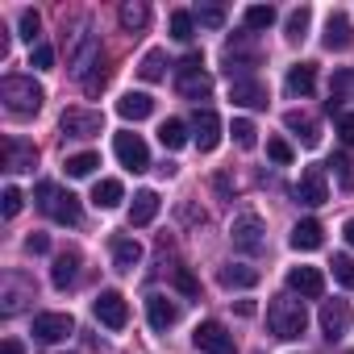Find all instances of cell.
I'll list each match as a JSON object with an SVG mask.
<instances>
[{"instance_id": "38", "label": "cell", "mask_w": 354, "mask_h": 354, "mask_svg": "<svg viewBox=\"0 0 354 354\" xmlns=\"http://www.w3.org/2000/svg\"><path fill=\"white\" fill-rule=\"evenodd\" d=\"M275 26V9L271 5H250L246 9V30H271Z\"/></svg>"}, {"instance_id": "19", "label": "cell", "mask_w": 354, "mask_h": 354, "mask_svg": "<svg viewBox=\"0 0 354 354\" xmlns=\"http://www.w3.org/2000/svg\"><path fill=\"white\" fill-rule=\"evenodd\" d=\"M230 100L234 104H246V109H267V88L250 75V80H234L230 84Z\"/></svg>"}, {"instance_id": "48", "label": "cell", "mask_w": 354, "mask_h": 354, "mask_svg": "<svg viewBox=\"0 0 354 354\" xmlns=\"http://www.w3.org/2000/svg\"><path fill=\"white\" fill-rule=\"evenodd\" d=\"M104 84H109V71H100V67H96V71H92V75L84 80V92H88V96H96V92H100Z\"/></svg>"}, {"instance_id": "9", "label": "cell", "mask_w": 354, "mask_h": 354, "mask_svg": "<svg viewBox=\"0 0 354 354\" xmlns=\"http://www.w3.org/2000/svg\"><path fill=\"white\" fill-rule=\"evenodd\" d=\"M113 154L121 158V167H129V171H150V150H146V142L138 138V133H117L113 138Z\"/></svg>"}, {"instance_id": "47", "label": "cell", "mask_w": 354, "mask_h": 354, "mask_svg": "<svg viewBox=\"0 0 354 354\" xmlns=\"http://www.w3.org/2000/svg\"><path fill=\"white\" fill-rule=\"evenodd\" d=\"M201 67H205V59H201V50H188V55L180 59V75H201Z\"/></svg>"}, {"instance_id": "27", "label": "cell", "mask_w": 354, "mask_h": 354, "mask_svg": "<svg viewBox=\"0 0 354 354\" xmlns=\"http://www.w3.org/2000/svg\"><path fill=\"white\" fill-rule=\"evenodd\" d=\"M50 279H55V288H59V292H63V288H71V283L80 279V254H75V250L59 254V259H55V271H50Z\"/></svg>"}, {"instance_id": "17", "label": "cell", "mask_w": 354, "mask_h": 354, "mask_svg": "<svg viewBox=\"0 0 354 354\" xmlns=\"http://www.w3.org/2000/svg\"><path fill=\"white\" fill-rule=\"evenodd\" d=\"M146 321H150V329L167 333L175 321H180V308H175L167 296H146Z\"/></svg>"}, {"instance_id": "4", "label": "cell", "mask_w": 354, "mask_h": 354, "mask_svg": "<svg viewBox=\"0 0 354 354\" xmlns=\"http://www.w3.org/2000/svg\"><path fill=\"white\" fill-rule=\"evenodd\" d=\"M259 46H254V38L250 34H234L230 42H225V75H230V84L234 80H250V71L259 67Z\"/></svg>"}, {"instance_id": "7", "label": "cell", "mask_w": 354, "mask_h": 354, "mask_svg": "<svg viewBox=\"0 0 354 354\" xmlns=\"http://www.w3.org/2000/svg\"><path fill=\"white\" fill-rule=\"evenodd\" d=\"M192 342H196L201 354H238V342H234V333L221 321H201L196 333H192Z\"/></svg>"}, {"instance_id": "41", "label": "cell", "mask_w": 354, "mask_h": 354, "mask_svg": "<svg viewBox=\"0 0 354 354\" xmlns=\"http://www.w3.org/2000/svg\"><path fill=\"white\" fill-rule=\"evenodd\" d=\"M192 17H196L201 26H209V30H221V26H225V9H221V5H205V9H196Z\"/></svg>"}, {"instance_id": "42", "label": "cell", "mask_w": 354, "mask_h": 354, "mask_svg": "<svg viewBox=\"0 0 354 354\" xmlns=\"http://www.w3.org/2000/svg\"><path fill=\"white\" fill-rule=\"evenodd\" d=\"M30 67H34V71H50V67H55V46L38 42V46L30 50Z\"/></svg>"}, {"instance_id": "21", "label": "cell", "mask_w": 354, "mask_h": 354, "mask_svg": "<svg viewBox=\"0 0 354 354\" xmlns=\"http://www.w3.org/2000/svg\"><path fill=\"white\" fill-rule=\"evenodd\" d=\"M158 217V192H150V188H142V192H133V205H129V225H150Z\"/></svg>"}, {"instance_id": "45", "label": "cell", "mask_w": 354, "mask_h": 354, "mask_svg": "<svg viewBox=\"0 0 354 354\" xmlns=\"http://www.w3.org/2000/svg\"><path fill=\"white\" fill-rule=\"evenodd\" d=\"M267 154H271V162H279V167L292 162V146H288L283 138H267Z\"/></svg>"}, {"instance_id": "53", "label": "cell", "mask_w": 354, "mask_h": 354, "mask_svg": "<svg viewBox=\"0 0 354 354\" xmlns=\"http://www.w3.org/2000/svg\"><path fill=\"white\" fill-rule=\"evenodd\" d=\"M342 234H346V242H350V246H354V217H350V221H346V225H342Z\"/></svg>"}, {"instance_id": "46", "label": "cell", "mask_w": 354, "mask_h": 354, "mask_svg": "<svg viewBox=\"0 0 354 354\" xmlns=\"http://www.w3.org/2000/svg\"><path fill=\"white\" fill-rule=\"evenodd\" d=\"M21 201H26V196H21L17 188H5V196H0V213H5V217H17V213H21Z\"/></svg>"}, {"instance_id": "33", "label": "cell", "mask_w": 354, "mask_h": 354, "mask_svg": "<svg viewBox=\"0 0 354 354\" xmlns=\"http://www.w3.org/2000/svg\"><path fill=\"white\" fill-rule=\"evenodd\" d=\"M308 26H313V9H308V5L292 9V13H288V42H304V38H308Z\"/></svg>"}, {"instance_id": "31", "label": "cell", "mask_w": 354, "mask_h": 354, "mask_svg": "<svg viewBox=\"0 0 354 354\" xmlns=\"http://www.w3.org/2000/svg\"><path fill=\"white\" fill-rule=\"evenodd\" d=\"M283 125H288V129H296L304 146H317V142H321V129H317V121H313V117H304V113H296V109L283 117Z\"/></svg>"}, {"instance_id": "23", "label": "cell", "mask_w": 354, "mask_h": 354, "mask_svg": "<svg viewBox=\"0 0 354 354\" xmlns=\"http://www.w3.org/2000/svg\"><path fill=\"white\" fill-rule=\"evenodd\" d=\"M26 300H34V283L21 279V275H9V279H5V313H9V317L21 313Z\"/></svg>"}, {"instance_id": "50", "label": "cell", "mask_w": 354, "mask_h": 354, "mask_svg": "<svg viewBox=\"0 0 354 354\" xmlns=\"http://www.w3.org/2000/svg\"><path fill=\"white\" fill-rule=\"evenodd\" d=\"M26 250H30V254H46V250H50V238H46V234H30V238H26Z\"/></svg>"}, {"instance_id": "24", "label": "cell", "mask_w": 354, "mask_h": 354, "mask_svg": "<svg viewBox=\"0 0 354 354\" xmlns=\"http://www.w3.org/2000/svg\"><path fill=\"white\" fill-rule=\"evenodd\" d=\"M321 242H325V230H321V221H313V217L296 221V230H292V250H317Z\"/></svg>"}, {"instance_id": "25", "label": "cell", "mask_w": 354, "mask_h": 354, "mask_svg": "<svg viewBox=\"0 0 354 354\" xmlns=\"http://www.w3.org/2000/svg\"><path fill=\"white\" fill-rule=\"evenodd\" d=\"M138 263H142V242L138 238H113V267L133 271Z\"/></svg>"}, {"instance_id": "11", "label": "cell", "mask_w": 354, "mask_h": 354, "mask_svg": "<svg viewBox=\"0 0 354 354\" xmlns=\"http://www.w3.org/2000/svg\"><path fill=\"white\" fill-rule=\"evenodd\" d=\"M75 333V321L67 317V313H38L34 317V337L38 342H63V337H71Z\"/></svg>"}, {"instance_id": "3", "label": "cell", "mask_w": 354, "mask_h": 354, "mask_svg": "<svg viewBox=\"0 0 354 354\" xmlns=\"http://www.w3.org/2000/svg\"><path fill=\"white\" fill-rule=\"evenodd\" d=\"M34 201H38V209H42L46 217H55L59 225H80V196H75V192H59L50 180H42V184L34 188Z\"/></svg>"}, {"instance_id": "40", "label": "cell", "mask_w": 354, "mask_h": 354, "mask_svg": "<svg viewBox=\"0 0 354 354\" xmlns=\"http://www.w3.org/2000/svg\"><path fill=\"white\" fill-rule=\"evenodd\" d=\"M329 267H333V279H337L342 288H354V259H350V254H333Z\"/></svg>"}, {"instance_id": "16", "label": "cell", "mask_w": 354, "mask_h": 354, "mask_svg": "<svg viewBox=\"0 0 354 354\" xmlns=\"http://www.w3.org/2000/svg\"><path fill=\"white\" fill-rule=\"evenodd\" d=\"M288 292H296V296H304V300H317V296L325 292V275H321L317 267H292V271H288Z\"/></svg>"}, {"instance_id": "37", "label": "cell", "mask_w": 354, "mask_h": 354, "mask_svg": "<svg viewBox=\"0 0 354 354\" xmlns=\"http://www.w3.org/2000/svg\"><path fill=\"white\" fill-rule=\"evenodd\" d=\"M171 38H175V42H192V38H196V17H192L188 9H175V13H171Z\"/></svg>"}, {"instance_id": "18", "label": "cell", "mask_w": 354, "mask_h": 354, "mask_svg": "<svg viewBox=\"0 0 354 354\" xmlns=\"http://www.w3.org/2000/svg\"><path fill=\"white\" fill-rule=\"evenodd\" d=\"M325 50H350V42H354V30H350V17L346 13H329V21H325Z\"/></svg>"}, {"instance_id": "34", "label": "cell", "mask_w": 354, "mask_h": 354, "mask_svg": "<svg viewBox=\"0 0 354 354\" xmlns=\"http://www.w3.org/2000/svg\"><path fill=\"white\" fill-rule=\"evenodd\" d=\"M138 75H142L146 84H158V80L167 75V55H162V50H146V59L138 63Z\"/></svg>"}, {"instance_id": "20", "label": "cell", "mask_w": 354, "mask_h": 354, "mask_svg": "<svg viewBox=\"0 0 354 354\" xmlns=\"http://www.w3.org/2000/svg\"><path fill=\"white\" fill-rule=\"evenodd\" d=\"M283 88H288V96H313V88H317V67L313 63H296L292 71H288V80H283Z\"/></svg>"}, {"instance_id": "22", "label": "cell", "mask_w": 354, "mask_h": 354, "mask_svg": "<svg viewBox=\"0 0 354 354\" xmlns=\"http://www.w3.org/2000/svg\"><path fill=\"white\" fill-rule=\"evenodd\" d=\"M117 113H121L125 121H146V117L154 113V96H146V92H125V96L117 100Z\"/></svg>"}, {"instance_id": "49", "label": "cell", "mask_w": 354, "mask_h": 354, "mask_svg": "<svg viewBox=\"0 0 354 354\" xmlns=\"http://www.w3.org/2000/svg\"><path fill=\"white\" fill-rule=\"evenodd\" d=\"M337 133H342L346 146H354V113H342L337 117Z\"/></svg>"}, {"instance_id": "8", "label": "cell", "mask_w": 354, "mask_h": 354, "mask_svg": "<svg viewBox=\"0 0 354 354\" xmlns=\"http://www.w3.org/2000/svg\"><path fill=\"white\" fill-rule=\"evenodd\" d=\"M92 313H96V321H100L104 329H125V321H129V304H125V296L113 292V288H104V292L92 300Z\"/></svg>"}, {"instance_id": "43", "label": "cell", "mask_w": 354, "mask_h": 354, "mask_svg": "<svg viewBox=\"0 0 354 354\" xmlns=\"http://www.w3.org/2000/svg\"><path fill=\"white\" fill-rule=\"evenodd\" d=\"M38 34H42V17H38L34 9H26V13H21V38L34 46V42H38Z\"/></svg>"}, {"instance_id": "44", "label": "cell", "mask_w": 354, "mask_h": 354, "mask_svg": "<svg viewBox=\"0 0 354 354\" xmlns=\"http://www.w3.org/2000/svg\"><path fill=\"white\" fill-rule=\"evenodd\" d=\"M171 279H175V288H180L184 296H201V283H196V275H192L188 267H175V275H171Z\"/></svg>"}, {"instance_id": "35", "label": "cell", "mask_w": 354, "mask_h": 354, "mask_svg": "<svg viewBox=\"0 0 354 354\" xmlns=\"http://www.w3.org/2000/svg\"><path fill=\"white\" fill-rule=\"evenodd\" d=\"M63 167H67V175H71V180H88V175H92V171L100 167V154L84 150V154H71V158H67Z\"/></svg>"}, {"instance_id": "14", "label": "cell", "mask_w": 354, "mask_h": 354, "mask_svg": "<svg viewBox=\"0 0 354 354\" xmlns=\"http://www.w3.org/2000/svg\"><path fill=\"white\" fill-rule=\"evenodd\" d=\"M346 329H350V304L346 300H325L321 304V333L329 342H342Z\"/></svg>"}, {"instance_id": "51", "label": "cell", "mask_w": 354, "mask_h": 354, "mask_svg": "<svg viewBox=\"0 0 354 354\" xmlns=\"http://www.w3.org/2000/svg\"><path fill=\"white\" fill-rule=\"evenodd\" d=\"M254 313H259V308H254L250 300H238V317H254Z\"/></svg>"}, {"instance_id": "10", "label": "cell", "mask_w": 354, "mask_h": 354, "mask_svg": "<svg viewBox=\"0 0 354 354\" xmlns=\"http://www.w3.org/2000/svg\"><path fill=\"white\" fill-rule=\"evenodd\" d=\"M59 125H63L67 138H96L104 129V113H96V109H67Z\"/></svg>"}, {"instance_id": "6", "label": "cell", "mask_w": 354, "mask_h": 354, "mask_svg": "<svg viewBox=\"0 0 354 354\" xmlns=\"http://www.w3.org/2000/svg\"><path fill=\"white\" fill-rule=\"evenodd\" d=\"M263 217L259 213H238L234 225H230V242L242 250V254H263L267 250V238H263Z\"/></svg>"}, {"instance_id": "2", "label": "cell", "mask_w": 354, "mask_h": 354, "mask_svg": "<svg viewBox=\"0 0 354 354\" xmlns=\"http://www.w3.org/2000/svg\"><path fill=\"white\" fill-rule=\"evenodd\" d=\"M0 100H5V109H9L13 117H34V113L42 109L46 92H42V84H34L30 75H9L5 84H0Z\"/></svg>"}, {"instance_id": "28", "label": "cell", "mask_w": 354, "mask_h": 354, "mask_svg": "<svg viewBox=\"0 0 354 354\" xmlns=\"http://www.w3.org/2000/svg\"><path fill=\"white\" fill-rule=\"evenodd\" d=\"M217 279H221V288H230V292H234V288H254V283H259V271H254V267H246V263H230V267H221V275H217Z\"/></svg>"}, {"instance_id": "54", "label": "cell", "mask_w": 354, "mask_h": 354, "mask_svg": "<svg viewBox=\"0 0 354 354\" xmlns=\"http://www.w3.org/2000/svg\"><path fill=\"white\" fill-rule=\"evenodd\" d=\"M350 354H354V350H350Z\"/></svg>"}, {"instance_id": "39", "label": "cell", "mask_w": 354, "mask_h": 354, "mask_svg": "<svg viewBox=\"0 0 354 354\" xmlns=\"http://www.w3.org/2000/svg\"><path fill=\"white\" fill-rule=\"evenodd\" d=\"M230 133H234V142H238V146H242V150H250V146H254V142H259V129H254V121H246V117H238V121H234V129H230Z\"/></svg>"}, {"instance_id": "29", "label": "cell", "mask_w": 354, "mask_h": 354, "mask_svg": "<svg viewBox=\"0 0 354 354\" xmlns=\"http://www.w3.org/2000/svg\"><path fill=\"white\" fill-rule=\"evenodd\" d=\"M121 201H125L121 180H96V188H92V205L96 209H117Z\"/></svg>"}, {"instance_id": "15", "label": "cell", "mask_w": 354, "mask_h": 354, "mask_svg": "<svg viewBox=\"0 0 354 354\" xmlns=\"http://www.w3.org/2000/svg\"><path fill=\"white\" fill-rule=\"evenodd\" d=\"M5 171H34L38 167V146L26 138H5Z\"/></svg>"}, {"instance_id": "26", "label": "cell", "mask_w": 354, "mask_h": 354, "mask_svg": "<svg viewBox=\"0 0 354 354\" xmlns=\"http://www.w3.org/2000/svg\"><path fill=\"white\" fill-rule=\"evenodd\" d=\"M117 17H121V30H125V34H142V30L150 26V9L142 5V0H125Z\"/></svg>"}, {"instance_id": "1", "label": "cell", "mask_w": 354, "mask_h": 354, "mask_svg": "<svg viewBox=\"0 0 354 354\" xmlns=\"http://www.w3.org/2000/svg\"><path fill=\"white\" fill-rule=\"evenodd\" d=\"M267 329H271L275 337H283V342L300 337V333L308 329V313H304V304L292 300V296H275V300L267 304Z\"/></svg>"}, {"instance_id": "5", "label": "cell", "mask_w": 354, "mask_h": 354, "mask_svg": "<svg viewBox=\"0 0 354 354\" xmlns=\"http://www.w3.org/2000/svg\"><path fill=\"white\" fill-rule=\"evenodd\" d=\"M92 67H100V38L84 26L75 38H71V55H67V71L75 75V80H88L92 75Z\"/></svg>"}, {"instance_id": "12", "label": "cell", "mask_w": 354, "mask_h": 354, "mask_svg": "<svg viewBox=\"0 0 354 354\" xmlns=\"http://www.w3.org/2000/svg\"><path fill=\"white\" fill-rule=\"evenodd\" d=\"M296 201H300V205H308V209H317V205H325V201H329V184H325V171H321V167H308V171L300 175V184H296Z\"/></svg>"}, {"instance_id": "52", "label": "cell", "mask_w": 354, "mask_h": 354, "mask_svg": "<svg viewBox=\"0 0 354 354\" xmlns=\"http://www.w3.org/2000/svg\"><path fill=\"white\" fill-rule=\"evenodd\" d=\"M5 354H21V342H17V337H9V342H5Z\"/></svg>"}, {"instance_id": "32", "label": "cell", "mask_w": 354, "mask_h": 354, "mask_svg": "<svg viewBox=\"0 0 354 354\" xmlns=\"http://www.w3.org/2000/svg\"><path fill=\"white\" fill-rule=\"evenodd\" d=\"M158 142H162L167 150H180V146H188V125H184V121H175V117H167V121L158 125Z\"/></svg>"}, {"instance_id": "13", "label": "cell", "mask_w": 354, "mask_h": 354, "mask_svg": "<svg viewBox=\"0 0 354 354\" xmlns=\"http://www.w3.org/2000/svg\"><path fill=\"white\" fill-rule=\"evenodd\" d=\"M192 142H196V150H201V154H209V150H217V146H221V117H217L213 109L196 113V121H192Z\"/></svg>"}, {"instance_id": "30", "label": "cell", "mask_w": 354, "mask_h": 354, "mask_svg": "<svg viewBox=\"0 0 354 354\" xmlns=\"http://www.w3.org/2000/svg\"><path fill=\"white\" fill-rule=\"evenodd\" d=\"M180 96L201 104V100H209V96H213V80H209L205 71H201V75H180Z\"/></svg>"}, {"instance_id": "36", "label": "cell", "mask_w": 354, "mask_h": 354, "mask_svg": "<svg viewBox=\"0 0 354 354\" xmlns=\"http://www.w3.org/2000/svg\"><path fill=\"white\" fill-rule=\"evenodd\" d=\"M329 167H333V175H337V188H342V192H354V158H350L346 150H337V154L329 158Z\"/></svg>"}]
</instances>
